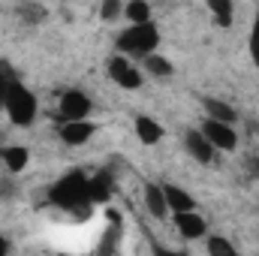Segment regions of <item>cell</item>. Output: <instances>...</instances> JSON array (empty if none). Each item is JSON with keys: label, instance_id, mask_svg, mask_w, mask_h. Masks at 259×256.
<instances>
[{"label": "cell", "instance_id": "cell-1", "mask_svg": "<svg viewBox=\"0 0 259 256\" xmlns=\"http://www.w3.org/2000/svg\"><path fill=\"white\" fill-rule=\"evenodd\" d=\"M49 199L64 208V211H81V208H91V196H88V175L84 172H69L64 175L52 190H49Z\"/></svg>", "mask_w": 259, "mask_h": 256}, {"label": "cell", "instance_id": "cell-2", "mask_svg": "<svg viewBox=\"0 0 259 256\" xmlns=\"http://www.w3.org/2000/svg\"><path fill=\"white\" fill-rule=\"evenodd\" d=\"M157 42H160V30L154 21H142V24H130L127 30L118 36V52L127 55V58H145L151 52H157Z\"/></svg>", "mask_w": 259, "mask_h": 256}, {"label": "cell", "instance_id": "cell-3", "mask_svg": "<svg viewBox=\"0 0 259 256\" xmlns=\"http://www.w3.org/2000/svg\"><path fill=\"white\" fill-rule=\"evenodd\" d=\"M3 112L15 127H30L33 118H36V97L24 84L12 81L9 91H6V100H3Z\"/></svg>", "mask_w": 259, "mask_h": 256}, {"label": "cell", "instance_id": "cell-4", "mask_svg": "<svg viewBox=\"0 0 259 256\" xmlns=\"http://www.w3.org/2000/svg\"><path fill=\"white\" fill-rule=\"evenodd\" d=\"M202 136L214 145V151H235L238 148V136L229 121H217V118H208L202 124Z\"/></svg>", "mask_w": 259, "mask_h": 256}, {"label": "cell", "instance_id": "cell-5", "mask_svg": "<svg viewBox=\"0 0 259 256\" xmlns=\"http://www.w3.org/2000/svg\"><path fill=\"white\" fill-rule=\"evenodd\" d=\"M109 78L124 91H139L142 88V72L136 69V64H130L127 55H115L109 61Z\"/></svg>", "mask_w": 259, "mask_h": 256}, {"label": "cell", "instance_id": "cell-6", "mask_svg": "<svg viewBox=\"0 0 259 256\" xmlns=\"http://www.w3.org/2000/svg\"><path fill=\"white\" fill-rule=\"evenodd\" d=\"M91 109H94V103L88 94H81V91H64L61 94V103H58L61 121H81L91 115Z\"/></svg>", "mask_w": 259, "mask_h": 256}, {"label": "cell", "instance_id": "cell-7", "mask_svg": "<svg viewBox=\"0 0 259 256\" xmlns=\"http://www.w3.org/2000/svg\"><path fill=\"white\" fill-rule=\"evenodd\" d=\"M175 229H178L187 241H193V238H202V235L208 232V223H205L202 214H196L193 208H190V211H175Z\"/></svg>", "mask_w": 259, "mask_h": 256}, {"label": "cell", "instance_id": "cell-8", "mask_svg": "<svg viewBox=\"0 0 259 256\" xmlns=\"http://www.w3.org/2000/svg\"><path fill=\"white\" fill-rule=\"evenodd\" d=\"M97 133V124H91L88 118H81V121H64L61 124V139H64L66 145H88L91 142V136Z\"/></svg>", "mask_w": 259, "mask_h": 256}, {"label": "cell", "instance_id": "cell-9", "mask_svg": "<svg viewBox=\"0 0 259 256\" xmlns=\"http://www.w3.org/2000/svg\"><path fill=\"white\" fill-rule=\"evenodd\" d=\"M112 193H115V178H112V172H97V175L88 178V196H91L94 205H106V202L112 199Z\"/></svg>", "mask_w": 259, "mask_h": 256}, {"label": "cell", "instance_id": "cell-10", "mask_svg": "<svg viewBox=\"0 0 259 256\" xmlns=\"http://www.w3.org/2000/svg\"><path fill=\"white\" fill-rule=\"evenodd\" d=\"M184 148H187V154L193 160H199V163H211L214 160V145L202 136V130H190L184 136Z\"/></svg>", "mask_w": 259, "mask_h": 256}, {"label": "cell", "instance_id": "cell-11", "mask_svg": "<svg viewBox=\"0 0 259 256\" xmlns=\"http://www.w3.org/2000/svg\"><path fill=\"white\" fill-rule=\"evenodd\" d=\"M136 136H139L142 145H157V142L163 139V127H160L154 118L139 115V118H136Z\"/></svg>", "mask_w": 259, "mask_h": 256}, {"label": "cell", "instance_id": "cell-12", "mask_svg": "<svg viewBox=\"0 0 259 256\" xmlns=\"http://www.w3.org/2000/svg\"><path fill=\"white\" fill-rule=\"evenodd\" d=\"M163 193H166V205H169L172 214H175V211H190V208H196L193 196H190L187 190H181L178 184H166Z\"/></svg>", "mask_w": 259, "mask_h": 256}, {"label": "cell", "instance_id": "cell-13", "mask_svg": "<svg viewBox=\"0 0 259 256\" xmlns=\"http://www.w3.org/2000/svg\"><path fill=\"white\" fill-rule=\"evenodd\" d=\"M0 160H3V166H6L9 172H21V169L27 166L30 154H27V148H21V145H9V148L0 151Z\"/></svg>", "mask_w": 259, "mask_h": 256}, {"label": "cell", "instance_id": "cell-14", "mask_svg": "<svg viewBox=\"0 0 259 256\" xmlns=\"http://www.w3.org/2000/svg\"><path fill=\"white\" fill-rule=\"evenodd\" d=\"M145 208H148L154 217H166L169 205H166V193H163V187H157V184H148V187H145Z\"/></svg>", "mask_w": 259, "mask_h": 256}, {"label": "cell", "instance_id": "cell-15", "mask_svg": "<svg viewBox=\"0 0 259 256\" xmlns=\"http://www.w3.org/2000/svg\"><path fill=\"white\" fill-rule=\"evenodd\" d=\"M202 109H205V115L208 118H217V121H235V109L229 106V103H220V100H202Z\"/></svg>", "mask_w": 259, "mask_h": 256}, {"label": "cell", "instance_id": "cell-16", "mask_svg": "<svg viewBox=\"0 0 259 256\" xmlns=\"http://www.w3.org/2000/svg\"><path fill=\"white\" fill-rule=\"evenodd\" d=\"M124 15H127L130 24L151 21V3L148 0H130V3H124Z\"/></svg>", "mask_w": 259, "mask_h": 256}, {"label": "cell", "instance_id": "cell-17", "mask_svg": "<svg viewBox=\"0 0 259 256\" xmlns=\"http://www.w3.org/2000/svg\"><path fill=\"white\" fill-rule=\"evenodd\" d=\"M205 6L211 9V15H214V21L217 24H223V27H229L232 24V0H205Z\"/></svg>", "mask_w": 259, "mask_h": 256}, {"label": "cell", "instance_id": "cell-18", "mask_svg": "<svg viewBox=\"0 0 259 256\" xmlns=\"http://www.w3.org/2000/svg\"><path fill=\"white\" fill-rule=\"evenodd\" d=\"M145 66H148V72L151 75H172V64L163 58V55H157V52H151V55H145Z\"/></svg>", "mask_w": 259, "mask_h": 256}, {"label": "cell", "instance_id": "cell-19", "mask_svg": "<svg viewBox=\"0 0 259 256\" xmlns=\"http://www.w3.org/2000/svg\"><path fill=\"white\" fill-rule=\"evenodd\" d=\"M208 253L211 256H235V244L226 238H208Z\"/></svg>", "mask_w": 259, "mask_h": 256}, {"label": "cell", "instance_id": "cell-20", "mask_svg": "<svg viewBox=\"0 0 259 256\" xmlns=\"http://www.w3.org/2000/svg\"><path fill=\"white\" fill-rule=\"evenodd\" d=\"M121 12H124V3H121V0H103V6H100V15H103L106 21L121 18Z\"/></svg>", "mask_w": 259, "mask_h": 256}, {"label": "cell", "instance_id": "cell-21", "mask_svg": "<svg viewBox=\"0 0 259 256\" xmlns=\"http://www.w3.org/2000/svg\"><path fill=\"white\" fill-rule=\"evenodd\" d=\"M250 58L259 66V15H256V21H253V27H250Z\"/></svg>", "mask_w": 259, "mask_h": 256}, {"label": "cell", "instance_id": "cell-22", "mask_svg": "<svg viewBox=\"0 0 259 256\" xmlns=\"http://www.w3.org/2000/svg\"><path fill=\"white\" fill-rule=\"evenodd\" d=\"M9 84H12V75H9L6 69H0V109H3V100H6V91H9Z\"/></svg>", "mask_w": 259, "mask_h": 256}, {"label": "cell", "instance_id": "cell-23", "mask_svg": "<svg viewBox=\"0 0 259 256\" xmlns=\"http://www.w3.org/2000/svg\"><path fill=\"white\" fill-rule=\"evenodd\" d=\"M247 175H250V178H259V157L247 160Z\"/></svg>", "mask_w": 259, "mask_h": 256}, {"label": "cell", "instance_id": "cell-24", "mask_svg": "<svg viewBox=\"0 0 259 256\" xmlns=\"http://www.w3.org/2000/svg\"><path fill=\"white\" fill-rule=\"evenodd\" d=\"M6 250H9V241H6V238H3V235H0V256L6 253Z\"/></svg>", "mask_w": 259, "mask_h": 256}]
</instances>
